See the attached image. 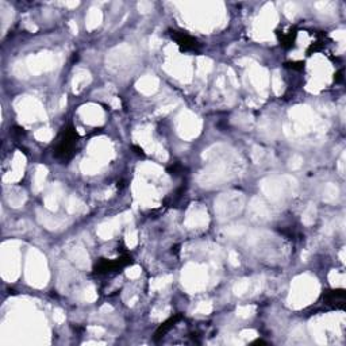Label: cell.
I'll use <instances>...</instances> for the list:
<instances>
[{
    "mask_svg": "<svg viewBox=\"0 0 346 346\" xmlns=\"http://www.w3.org/2000/svg\"><path fill=\"white\" fill-rule=\"evenodd\" d=\"M172 37L176 39V42H177L178 45L181 46V49H183V50H194V49H196V47H198V43H196V41H195L192 37H189L188 34H185V33L173 32Z\"/></svg>",
    "mask_w": 346,
    "mask_h": 346,
    "instance_id": "6da1fadb",
    "label": "cell"
}]
</instances>
